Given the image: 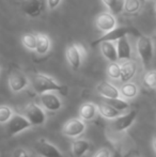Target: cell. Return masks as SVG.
Wrapping results in <instances>:
<instances>
[{
    "label": "cell",
    "instance_id": "1",
    "mask_svg": "<svg viewBox=\"0 0 156 157\" xmlns=\"http://www.w3.org/2000/svg\"><path fill=\"white\" fill-rule=\"evenodd\" d=\"M30 85L32 89L38 94H43L46 92H65L67 88L59 83L52 77L45 74H33L30 77Z\"/></svg>",
    "mask_w": 156,
    "mask_h": 157
},
{
    "label": "cell",
    "instance_id": "2",
    "mask_svg": "<svg viewBox=\"0 0 156 157\" xmlns=\"http://www.w3.org/2000/svg\"><path fill=\"white\" fill-rule=\"evenodd\" d=\"M87 56V50L85 46L81 43H72L67 47L65 50V58H67V63L72 67V70L77 71L82 65L83 60Z\"/></svg>",
    "mask_w": 156,
    "mask_h": 157
},
{
    "label": "cell",
    "instance_id": "3",
    "mask_svg": "<svg viewBox=\"0 0 156 157\" xmlns=\"http://www.w3.org/2000/svg\"><path fill=\"white\" fill-rule=\"evenodd\" d=\"M137 52L144 67H148L154 56V45L150 36L139 35L137 41Z\"/></svg>",
    "mask_w": 156,
    "mask_h": 157
},
{
    "label": "cell",
    "instance_id": "4",
    "mask_svg": "<svg viewBox=\"0 0 156 157\" xmlns=\"http://www.w3.org/2000/svg\"><path fill=\"white\" fill-rule=\"evenodd\" d=\"M24 116L32 126H41L46 122V114L44 108L42 106H39L38 104H28L24 109Z\"/></svg>",
    "mask_w": 156,
    "mask_h": 157
},
{
    "label": "cell",
    "instance_id": "5",
    "mask_svg": "<svg viewBox=\"0 0 156 157\" xmlns=\"http://www.w3.org/2000/svg\"><path fill=\"white\" fill-rule=\"evenodd\" d=\"M29 121L26 119L25 116H21V114H14L12 118L10 119L6 126V130L8 136L13 137L18 135L19 132H24V130L28 129L31 127Z\"/></svg>",
    "mask_w": 156,
    "mask_h": 157
},
{
    "label": "cell",
    "instance_id": "6",
    "mask_svg": "<svg viewBox=\"0 0 156 157\" xmlns=\"http://www.w3.org/2000/svg\"><path fill=\"white\" fill-rule=\"evenodd\" d=\"M8 81L10 89L15 93H19L30 85V79L19 70L12 71Z\"/></svg>",
    "mask_w": 156,
    "mask_h": 157
},
{
    "label": "cell",
    "instance_id": "7",
    "mask_svg": "<svg viewBox=\"0 0 156 157\" xmlns=\"http://www.w3.org/2000/svg\"><path fill=\"white\" fill-rule=\"evenodd\" d=\"M46 6V0H23L21 10L30 18L41 16Z\"/></svg>",
    "mask_w": 156,
    "mask_h": 157
},
{
    "label": "cell",
    "instance_id": "8",
    "mask_svg": "<svg viewBox=\"0 0 156 157\" xmlns=\"http://www.w3.org/2000/svg\"><path fill=\"white\" fill-rule=\"evenodd\" d=\"M33 147L34 151L42 157H64L56 145L50 143L46 139H39L34 143Z\"/></svg>",
    "mask_w": 156,
    "mask_h": 157
},
{
    "label": "cell",
    "instance_id": "9",
    "mask_svg": "<svg viewBox=\"0 0 156 157\" xmlns=\"http://www.w3.org/2000/svg\"><path fill=\"white\" fill-rule=\"evenodd\" d=\"M95 26L100 31L106 33L117 27V18L111 12L100 13L95 17Z\"/></svg>",
    "mask_w": 156,
    "mask_h": 157
},
{
    "label": "cell",
    "instance_id": "10",
    "mask_svg": "<svg viewBox=\"0 0 156 157\" xmlns=\"http://www.w3.org/2000/svg\"><path fill=\"white\" fill-rule=\"evenodd\" d=\"M86 130V123L81 119H71L64 123L62 132L64 136L70 138H77Z\"/></svg>",
    "mask_w": 156,
    "mask_h": 157
},
{
    "label": "cell",
    "instance_id": "11",
    "mask_svg": "<svg viewBox=\"0 0 156 157\" xmlns=\"http://www.w3.org/2000/svg\"><path fill=\"white\" fill-rule=\"evenodd\" d=\"M40 104L45 110L50 112L58 111L62 107V101L54 92H46L40 94Z\"/></svg>",
    "mask_w": 156,
    "mask_h": 157
},
{
    "label": "cell",
    "instance_id": "12",
    "mask_svg": "<svg viewBox=\"0 0 156 157\" xmlns=\"http://www.w3.org/2000/svg\"><path fill=\"white\" fill-rule=\"evenodd\" d=\"M129 33H137L135 29L128 27H116L115 29H112L111 31L104 33V35H102L101 37H98L97 40H95L94 42H92L93 45L100 44L102 42L105 41H111V42H117L119 39L123 36H126Z\"/></svg>",
    "mask_w": 156,
    "mask_h": 157
},
{
    "label": "cell",
    "instance_id": "13",
    "mask_svg": "<svg viewBox=\"0 0 156 157\" xmlns=\"http://www.w3.org/2000/svg\"><path fill=\"white\" fill-rule=\"evenodd\" d=\"M137 110H131L127 113L121 114L113 120L112 128L116 132H124L133 125V123L135 122L136 118H137Z\"/></svg>",
    "mask_w": 156,
    "mask_h": 157
},
{
    "label": "cell",
    "instance_id": "14",
    "mask_svg": "<svg viewBox=\"0 0 156 157\" xmlns=\"http://www.w3.org/2000/svg\"><path fill=\"white\" fill-rule=\"evenodd\" d=\"M96 91L100 95H102L104 98H116L121 97L120 89H118L116 86L108 81H102L96 86Z\"/></svg>",
    "mask_w": 156,
    "mask_h": 157
},
{
    "label": "cell",
    "instance_id": "15",
    "mask_svg": "<svg viewBox=\"0 0 156 157\" xmlns=\"http://www.w3.org/2000/svg\"><path fill=\"white\" fill-rule=\"evenodd\" d=\"M101 46V52L104 56L106 60L109 62H117L119 60L118 58V50H117V43L111 41H105L100 43Z\"/></svg>",
    "mask_w": 156,
    "mask_h": 157
},
{
    "label": "cell",
    "instance_id": "16",
    "mask_svg": "<svg viewBox=\"0 0 156 157\" xmlns=\"http://www.w3.org/2000/svg\"><path fill=\"white\" fill-rule=\"evenodd\" d=\"M137 72V64L133 60H125V62L121 65V77L120 80L122 82L131 81L134 78Z\"/></svg>",
    "mask_w": 156,
    "mask_h": 157
},
{
    "label": "cell",
    "instance_id": "17",
    "mask_svg": "<svg viewBox=\"0 0 156 157\" xmlns=\"http://www.w3.org/2000/svg\"><path fill=\"white\" fill-rule=\"evenodd\" d=\"M116 43H117L119 60H129L131 58V47L128 39H127V35L119 39Z\"/></svg>",
    "mask_w": 156,
    "mask_h": 157
},
{
    "label": "cell",
    "instance_id": "18",
    "mask_svg": "<svg viewBox=\"0 0 156 157\" xmlns=\"http://www.w3.org/2000/svg\"><path fill=\"white\" fill-rule=\"evenodd\" d=\"M36 34V52L39 55H46L49 52L50 48H51V41H50L49 36L45 33L38 32Z\"/></svg>",
    "mask_w": 156,
    "mask_h": 157
},
{
    "label": "cell",
    "instance_id": "19",
    "mask_svg": "<svg viewBox=\"0 0 156 157\" xmlns=\"http://www.w3.org/2000/svg\"><path fill=\"white\" fill-rule=\"evenodd\" d=\"M98 112L97 105L93 103H85L79 108V117L83 121H91L96 117Z\"/></svg>",
    "mask_w": 156,
    "mask_h": 157
},
{
    "label": "cell",
    "instance_id": "20",
    "mask_svg": "<svg viewBox=\"0 0 156 157\" xmlns=\"http://www.w3.org/2000/svg\"><path fill=\"white\" fill-rule=\"evenodd\" d=\"M97 110L102 117H104L107 120H115L119 116H121V111H119L111 105H109L106 101H102L97 105Z\"/></svg>",
    "mask_w": 156,
    "mask_h": 157
},
{
    "label": "cell",
    "instance_id": "21",
    "mask_svg": "<svg viewBox=\"0 0 156 157\" xmlns=\"http://www.w3.org/2000/svg\"><path fill=\"white\" fill-rule=\"evenodd\" d=\"M90 149V142L86 139H76L72 143V153L75 157L83 156Z\"/></svg>",
    "mask_w": 156,
    "mask_h": 157
},
{
    "label": "cell",
    "instance_id": "22",
    "mask_svg": "<svg viewBox=\"0 0 156 157\" xmlns=\"http://www.w3.org/2000/svg\"><path fill=\"white\" fill-rule=\"evenodd\" d=\"M120 94L121 97L125 99H131L135 98L138 94V87L134 82H124L120 88Z\"/></svg>",
    "mask_w": 156,
    "mask_h": 157
},
{
    "label": "cell",
    "instance_id": "23",
    "mask_svg": "<svg viewBox=\"0 0 156 157\" xmlns=\"http://www.w3.org/2000/svg\"><path fill=\"white\" fill-rule=\"evenodd\" d=\"M21 44L27 49L36 52V33H25L21 36Z\"/></svg>",
    "mask_w": 156,
    "mask_h": 157
},
{
    "label": "cell",
    "instance_id": "24",
    "mask_svg": "<svg viewBox=\"0 0 156 157\" xmlns=\"http://www.w3.org/2000/svg\"><path fill=\"white\" fill-rule=\"evenodd\" d=\"M141 8L140 0H124L123 2V11L127 14H135Z\"/></svg>",
    "mask_w": 156,
    "mask_h": 157
},
{
    "label": "cell",
    "instance_id": "25",
    "mask_svg": "<svg viewBox=\"0 0 156 157\" xmlns=\"http://www.w3.org/2000/svg\"><path fill=\"white\" fill-rule=\"evenodd\" d=\"M106 103H108L109 105H111L113 108H116L119 111H124V110L129 108V103L127 101H125V98L123 99L122 97H116V98H106L105 99Z\"/></svg>",
    "mask_w": 156,
    "mask_h": 157
},
{
    "label": "cell",
    "instance_id": "26",
    "mask_svg": "<svg viewBox=\"0 0 156 157\" xmlns=\"http://www.w3.org/2000/svg\"><path fill=\"white\" fill-rule=\"evenodd\" d=\"M104 6L113 14H118L123 11V2L124 0H102Z\"/></svg>",
    "mask_w": 156,
    "mask_h": 157
},
{
    "label": "cell",
    "instance_id": "27",
    "mask_svg": "<svg viewBox=\"0 0 156 157\" xmlns=\"http://www.w3.org/2000/svg\"><path fill=\"white\" fill-rule=\"evenodd\" d=\"M13 116H14V112L12 108L6 105L0 106V124H6Z\"/></svg>",
    "mask_w": 156,
    "mask_h": 157
},
{
    "label": "cell",
    "instance_id": "28",
    "mask_svg": "<svg viewBox=\"0 0 156 157\" xmlns=\"http://www.w3.org/2000/svg\"><path fill=\"white\" fill-rule=\"evenodd\" d=\"M107 75L111 79H120L121 77V65L118 62H110L107 66Z\"/></svg>",
    "mask_w": 156,
    "mask_h": 157
},
{
    "label": "cell",
    "instance_id": "29",
    "mask_svg": "<svg viewBox=\"0 0 156 157\" xmlns=\"http://www.w3.org/2000/svg\"><path fill=\"white\" fill-rule=\"evenodd\" d=\"M143 83L146 87L150 89H155L156 88V70L149 71L143 77Z\"/></svg>",
    "mask_w": 156,
    "mask_h": 157
},
{
    "label": "cell",
    "instance_id": "30",
    "mask_svg": "<svg viewBox=\"0 0 156 157\" xmlns=\"http://www.w3.org/2000/svg\"><path fill=\"white\" fill-rule=\"evenodd\" d=\"M93 157H111V152L108 147H102L94 154Z\"/></svg>",
    "mask_w": 156,
    "mask_h": 157
},
{
    "label": "cell",
    "instance_id": "31",
    "mask_svg": "<svg viewBox=\"0 0 156 157\" xmlns=\"http://www.w3.org/2000/svg\"><path fill=\"white\" fill-rule=\"evenodd\" d=\"M62 0H46V6L50 11H54L61 4Z\"/></svg>",
    "mask_w": 156,
    "mask_h": 157
},
{
    "label": "cell",
    "instance_id": "32",
    "mask_svg": "<svg viewBox=\"0 0 156 157\" xmlns=\"http://www.w3.org/2000/svg\"><path fill=\"white\" fill-rule=\"evenodd\" d=\"M13 157H30V155L27 152V150L19 147V149H16L14 151V153H13Z\"/></svg>",
    "mask_w": 156,
    "mask_h": 157
},
{
    "label": "cell",
    "instance_id": "33",
    "mask_svg": "<svg viewBox=\"0 0 156 157\" xmlns=\"http://www.w3.org/2000/svg\"><path fill=\"white\" fill-rule=\"evenodd\" d=\"M152 145H153V149H154V151L156 153V134L154 135V137H153V139H152Z\"/></svg>",
    "mask_w": 156,
    "mask_h": 157
},
{
    "label": "cell",
    "instance_id": "34",
    "mask_svg": "<svg viewBox=\"0 0 156 157\" xmlns=\"http://www.w3.org/2000/svg\"><path fill=\"white\" fill-rule=\"evenodd\" d=\"M0 70H1V62H0Z\"/></svg>",
    "mask_w": 156,
    "mask_h": 157
},
{
    "label": "cell",
    "instance_id": "35",
    "mask_svg": "<svg viewBox=\"0 0 156 157\" xmlns=\"http://www.w3.org/2000/svg\"><path fill=\"white\" fill-rule=\"evenodd\" d=\"M155 11H156V3H155Z\"/></svg>",
    "mask_w": 156,
    "mask_h": 157
}]
</instances>
